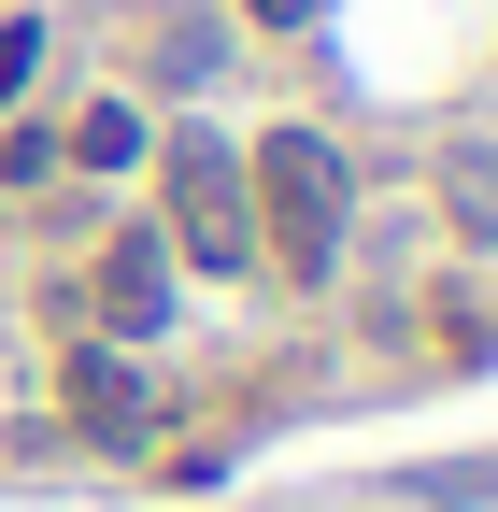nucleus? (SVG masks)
I'll list each match as a JSON object with an SVG mask.
<instances>
[{"instance_id": "nucleus-7", "label": "nucleus", "mask_w": 498, "mask_h": 512, "mask_svg": "<svg viewBox=\"0 0 498 512\" xmlns=\"http://www.w3.org/2000/svg\"><path fill=\"white\" fill-rule=\"evenodd\" d=\"M29 72H43V15H0V100H15Z\"/></svg>"}, {"instance_id": "nucleus-5", "label": "nucleus", "mask_w": 498, "mask_h": 512, "mask_svg": "<svg viewBox=\"0 0 498 512\" xmlns=\"http://www.w3.org/2000/svg\"><path fill=\"white\" fill-rule=\"evenodd\" d=\"M57 157H86V171H129V157H143V114H129V100H86Z\"/></svg>"}, {"instance_id": "nucleus-6", "label": "nucleus", "mask_w": 498, "mask_h": 512, "mask_svg": "<svg viewBox=\"0 0 498 512\" xmlns=\"http://www.w3.org/2000/svg\"><path fill=\"white\" fill-rule=\"evenodd\" d=\"M214 57H228V43H214L200 15H171V29H157V86H214Z\"/></svg>"}, {"instance_id": "nucleus-4", "label": "nucleus", "mask_w": 498, "mask_h": 512, "mask_svg": "<svg viewBox=\"0 0 498 512\" xmlns=\"http://www.w3.org/2000/svg\"><path fill=\"white\" fill-rule=\"evenodd\" d=\"M72 427L114 441V456H129V441H157V384H143L129 342H86V356H72Z\"/></svg>"}, {"instance_id": "nucleus-8", "label": "nucleus", "mask_w": 498, "mask_h": 512, "mask_svg": "<svg viewBox=\"0 0 498 512\" xmlns=\"http://www.w3.org/2000/svg\"><path fill=\"white\" fill-rule=\"evenodd\" d=\"M242 15H257V29H314L328 0H242Z\"/></svg>"}, {"instance_id": "nucleus-2", "label": "nucleus", "mask_w": 498, "mask_h": 512, "mask_svg": "<svg viewBox=\"0 0 498 512\" xmlns=\"http://www.w3.org/2000/svg\"><path fill=\"white\" fill-rule=\"evenodd\" d=\"M185 271H257V214H242V157L214 128H185L171 143V228H157Z\"/></svg>"}, {"instance_id": "nucleus-1", "label": "nucleus", "mask_w": 498, "mask_h": 512, "mask_svg": "<svg viewBox=\"0 0 498 512\" xmlns=\"http://www.w3.org/2000/svg\"><path fill=\"white\" fill-rule=\"evenodd\" d=\"M242 214L271 228V271L285 285H328L342 271V214H356V171L328 128H257V157H242Z\"/></svg>"}, {"instance_id": "nucleus-3", "label": "nucleus", "mask_w": 498, "mask_h": 512, "mask_svg": "<svg viewBox=\"0 0 498 512\" xmlns=\"http://www.w3.org/2000/svg\"><path fill=\"white\" fill-rule=\"evenodd\" d=\"M157 328H171V242L114 228L100 242V342H157Z\"/></svg>"}]
</instances>
